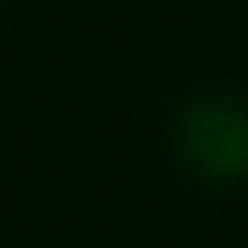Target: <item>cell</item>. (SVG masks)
I'll return each mask as SVG.
<instances>
[{
  "instance_id": "cell-1",
  "label": "cell",
  "mask_w": 248,
  "mask_h": 248,
  "mask_svg": "<svg viewBox=\"0 0 248 248\" xmlns=\"http://www.w3.org/2000/svg\"><path fill=\"white\" fill-rule=\"evenodd\" d=\"M171 160L199 187H248V94L199 89L171 116Z\"/></svg>"
}]
</instances>
